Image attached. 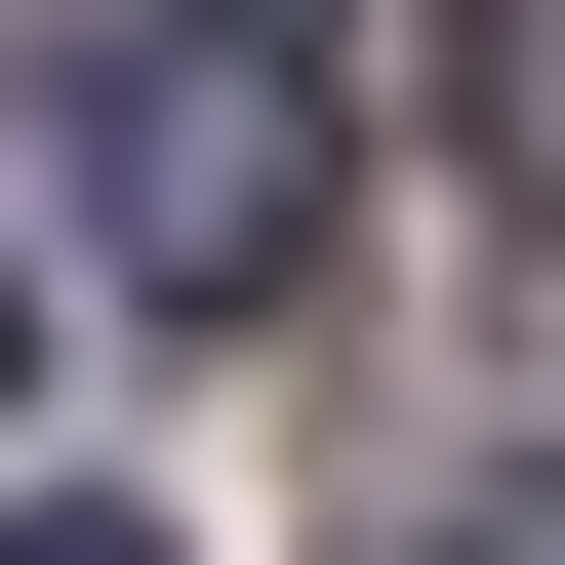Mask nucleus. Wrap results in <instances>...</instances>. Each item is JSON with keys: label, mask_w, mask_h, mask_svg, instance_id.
Masks as SVG:
<instances>
[{"label": "nucleus", "mask_w": 565, "mask_h": 565, "mask_svg": "<svg viewBox=\"0 0 565 565\" xmlns=\"http://www.w3.org/2000/svg\"><path fill=\"white\" fill-rule=\"evenodd\" d=\"M41 162H82V282H162V323H282L323 282V82L282 41H82Z\"/></svg>", "instance_id": "nucleus-1"}, {"label": "nucleus", "mask_w": 565, "mask_h": 565, "mask_svg": "<svg viewBox=\"0 0 565 565\" xmlns=\"http://www.w3.org/2000/svg\"><path fill=\"white\" fill-rule=\"evenodd\" d=\"M445 162H484V202H565V0H445Z\"/></svg>", "instance_id": "nucleus-2"}, {"label": "nucleus", "mask_w": 565, "mask_h": 565, "mask_svg": "<svg viewBox=\"0 0 565 565\" xmlns=\"http://www.w3.org/2000/svg\"><path fill=\"white\" fill-rule=\"evenodd\" d=\"M0 565H162V525H82V484H41V525H0Z\"/></svg>", "instance_id": "nucleus-3"}]
</instances>
